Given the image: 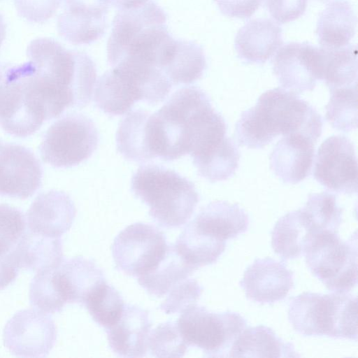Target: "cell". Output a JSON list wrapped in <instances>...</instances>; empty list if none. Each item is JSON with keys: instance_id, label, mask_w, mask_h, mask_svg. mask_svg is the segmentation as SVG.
<instances>
[{"instance_id": "20", "label": "cell", "mask_w": 358, "mask_h": 358, "mask_svg": "<svg viewBox=\"0 0 358 358\" xmlns=\"http://www.w3.org/2000/svg\"><path fill=\"white\" fill-rule=\"evenodd\" d=\"M151 326L148 311L134 305H124L120 319L106 330L110 349L121 357H145Z\"/></svg>"}, {"instance_id": "2", "label": "cell", "mask_w": 358, "mask_h": 358, "mask_svg": "<svg viewBox=\"0 0 358 358\" xmlns=\"http://www.w3.org/2000/svg\"><path fill=\"white\" fill-rule=\"evenodd\" d=\"M322 119L317 111L299 95L277 87L264 92L255 106L243 111L235 127L238 144L262 148L278 136L303 134L317 143Z\"/></svg>"}, {"instance_id": "42", "label": "cell", "mask_w": 358, "mask_h": 358, "mask_svg": "<svg viewBox=\"0 0 358 358\" xmlns=\"http://www.w3.org/2000/svg\"><path fill=\"white\" fill-rule=\"evenodd\" d=\"M108 6L111 5L118 10H129L138 8L149 0H105Z\"/></svg>"}, {"instance_id": "33", "label": "cell", "mask_w": 358, "mask_h": 358, "mask_svg": "<svg viewBox=\"0 0 358 358\" xmlns=\"http://www.w3.org/2000/svg\"><path fill=\"white\" fill-rule=\"evenodd\" d=\"M326 120L334 129L344 132L357 127V84L330 90Z\"/></svg>"}, {"instance_id": "34", "label": "cell", "mask_w": 358, "mask_h": 358, "mask_svg": "<svg viewBox=\"0 0 358 358\" xmlns=\"http://www.w3.org/2000/svg\"><path fill=\"white\" fill-rule=\"evenodd\" d=\"M315 231L338 233L342 222L343 210L335 195L323 192L310 194L301 208Z\"/></svg>"}, {"instance_id": "41", "label": "cell", "mask_w": 358, "mask_h": 358, "mask_svg": "<svg viewBox=\"0 0 358 358\" xmlns=\"http://www.w3.org/2000/svg\"><path fill=\"white\" fill-rule=\"evenodd\" d=\"M19 269L11 251L0 255V289H4L15 280Z\"/></svg>"}, {"instance_id": "4", "label": "cell", "mask_w": 358, "mask_h": 358, "mask_svg": "<svg viewBox=\"0 0 358 358\" xmlns=\"http://www.w3.org/2000/svg\"><path fill=\"white\" fill-rule=\"evenodd\" d=\"M131 187L134 194L150 207L152 218L166 228L185 224L199 202L194 183L162 165L140 166L133 175Z\"/></svg>"}, {"instance_id": "13", "label": "cell", "mask_w": 358, "mask_h": 358, "mask_svg": "<svg viewBox=\"0 0 358 358\" xmlns=\"http://www.w3.org/2000/svg\"><path fill=\"white\" fill-rule=\"evenodd\" d=\"M322 48L307 42L289 43L277 50L273 70L281 87L297 95L313 91L322 80Z\"/></svg>"}, {"instance_id": "25", "label": "cell", "mask_w": 358, "mask_h": 358, "mask_svg": "<svg viewBox=\"0 0 358 358\" xmlns=\"http://www.w3.org/2000/svg\"><path fill=\"white\" fill-rule=\"evenodd\" d=\"M357 19L350 3L333 1L321 12L316 29L319 43L327 49L347 45L355 34Z\"/></svg>"}, {"instance_id": "7", "label": "cell", "mask_w": 358, "mask_h": 358, "mask_svg": "<svg viewBox=\"0 0 358 358\" xmlns=\"http://www.w3.org/2000/svg\"><path fill=\"white\" fill-rule=\"evenodd\" d=\"M306 263L312 273L329 290L347 292L357 282V238H340L331 231L316 232L305 252Z\"/></svg>"}, {"instance_id": "28", "label": "cell", "mask_w": 358, "mask_h": 358, "mask_svg": "<svg viewBox=\"0 0 358 358\" xmlns=\"http://www.w3.org/2000/svg\"><path fill=\"white\" fill-rule=\"evenodd\" d=\"M202 47L194 41L176 40L162 71L173 85L190 84L200 79L206 69Z\"/></svg>"}, {"instance_id": "16", "label": "cell", "mask_w": 358, "mask_h": 358, "mask_svg": "<svg viewBox=\"0 0 358 358\" xmlns=\"http://www.w3.org/2000/svg\"><path fill=\"white\" fill-rule=\"evenodd\" d=\"M240 285L250 300L273 303L288 294L294 285L293 273L271 258L256 259L244 272Z\"/></svg>"}, {"instance_id": "40", "label": "cell", "mask_w": 358, "mask_h": 358, "mask_svg": "<svg viewBox=\"0 0 358 358\" xmlns=\"http://www.w3.org/2000/svg\"><path fill=\"white\" fill-rule=\"evenodd\" d=\"M220 12L230 17H251L262 5L263 0H213Z\"/></svg>"}, {"instance_id": "37", "label": "cell", "mask_w": 358, "mask_h": 358, "mask_svg": "<svg viewBox=\"0 0 358 358\" xmlns=\"http://www.w3.org/2000/svg\"><path fill=\"white\" fill-rule=\"evenodd\" d=\"M203 291L202 287L192 278L180 280L169 291L160 309L166 314L181 313L187 308L196 304Z\"/></svg>"}, {"instance_id": "17", "label": "cell", "mask_w": 358, "mask_h": 358, "mask_svg": "<svg viewBox=\"0 0 358 358\" xmlns=\"http://www.w3.org/2000/svg\"><path fill=\"white\" fill-rule=\"evenodd\" d=\"M52 286L65 303L83 306L88 295L106 281L103 271L92 260L78 256L63 260L49 269Z\"/></svg>"}, {"instance_id": "31", "label": "cell", "mask_w": 358, "mask_h": 358, "mask_svg": "<svg viewBox=\"0 0 358 358\" xmlns=\"http://www.w3.org/2000/svg\"><path fill=\"white\" fill-rule=\"evenodd\" d=\"M322 80L325 82L329 90L357 84V45L348 44L341 48H322Z\"/></svg>"}, {"instance_id": "11", "label": "cell", "mask_w": 358, "mask_h": 358, "mask_svg": "<svg viewBox=\"0 0 358 358\" xmlns=\"http://www.w3.org/2000/svg\"><path fill=\"white\" fill-rule=\"evenodd\" d=\"M57 338L55 322L45 313L36 309L17 312L3 329L4 345L14 355L24 357H46Z\"/></svg>"}, {"instance_id": "24", "label": "cell", "mask_w": 358, "mask_h": 358, "mask_svg": "<svg viewBox=\"0 0 358 358\" xmlns=\"http://www.w3.org/2000/svg\"><path fill=\"white\" fill-rule=\"evenodd\" d=\"M316 232L301 209L293 210L275 223L271 246L282 259H296L304 254Z\"/></svg>"}, {"instance_id": "5", "label": "cell", "mask_w": 358, "mask_h": 358, "mask_svg": "<svg viewBox=\"0 0 358 358\" xmlns=\"http://www.w3.org/2000/svg\"><path fill=\"white\" fill-rule=\"evenodd\" d=\"M288 320L306 336H327L357 341V298L346 292H303L290 300Z\"/></svg>"}, {"instance_id": "6", "label": "cell", "mask_w": 358, "mask_h": 358, "mask_svg": "<svg viewBox=\"0 0 358 358\" xmlns=\"http://www.w3.org/2000/svg\"><path fill=\"white\" fill-rule=\"evenodd\" d=\"M31 62L0 63V126L20 137L36 132L47 119Z\"/></svg>"}, {"instance_id": "38", "label": "cell", "mask_w": 358, "mask_h": 358, "mask_svg": "<svg viewBox=\"0 0 358 358\" xmlns=\"http://www.w3.org/2000/svg\"><path fill=\"white\" fill-rule=\"evenodd\" d=\"M62 0H14L18 15L30 22L43 23L57 12Z\"/></svg>"}, {"instance_id": "29", "label": "cell", "mask_w": 358, "mask_h": 358, "mask_svg": "<svg viewBox=\"0 0 358 358\" xmlns=\"http://www.w3.org/2000/svg\"><path fill=\"white\" fill-rule=\"evenodd\" d=\"M174 246L184 260L196 270L215 263L225 250L226 241L201 232L190 222Z\"/></svg>"}, {"instance_id": "21", "label": "cell", "mask_w": 358, "mask_h": 358, "mask_svg": "<svg viewBox=\"0 0 358 358\" xmlns=\"http://www.w3.org/2000/svg\"><path fill=\"white\" fill-rule=\"evenodd\" d=\"M282 44V29L269 19L249 21L238 31L234 46L238 57L248 63L262 64Z\"/></svg>"}, {"instance_id": "1", "label": "cell", "mask_w": 358, "mask_h": 358, "mask_svg": "<svg viewBox=\"0 0 358 358\" xmlns=\"http://www.w3.org/2000/svg\"><path fill=\"white\" fill-rule=\"evenodd\" d=\"M27 55L34 67L48 120L66 108H81L90 102L96 68L86 53L68 50L52 38H39L29 43Z\"/></svg>"}, {"instance_id": "32", "label": "cell", "mask_w": 358, "mask_h": 358, "mask_svg": "<svg viewBox=\"0 0 358 358\" xmlns=\"http://www.w3.org/2000/svg\"><path fill=\"white\" fill-rule=\"evenodd\" d=\"M83 306L93 320L107 330L120 319L124 304L118 291L104 281L88 295Z\"/></svg>"}, {"instance_id": "35", "label": "cell", "mask_w": 358, "mask_h": 358, "mask_svg": "<svg viewBox=\"0 0 358 358\" xmlns=\"http://www.w3.org/2000/svg\"><path fill=\"white\" fill-rule=\"evenodd\" d=\"M148 349L156 357H181L188 345L178 328L176 322H167L150 332Z\"/></svg>"}, {"instance_id": "8", "label": "cell", "mask_w": 358, "mask_h": 358, "mask_svg": "<svg viewBox=\"0 0 358 358\" xmlns=\"http://www.w3.org/2000/svg\"><path fill=\"white\" fill-rule=\"evenodd\" d=\"M176 324L188 346L201 349L206 357H226L247 322L237 313H213L194 304L181 313Z\"/></svg>"}, {"instance_id": "10", "label": "cell", "mask_w": 358, "mask_h": 358, "mask_svg": "<svg viewBox=\"0 0 358 358\" xmlns=\"http://www.w3.org/2000/svg\"><path fill=\"white\" fill-rule=\"evenodd\" d=\"M169 245L164 234L143 222L129 225L115 238L111 247L115 267L127 275L140 277L158 265Z\"/></svg>"}, {"instance_id": "3", "label": "cell", "mask_w": 358, "mask_h": 358, "mask_svg": "<svg viewBox=\"0 0 358 358\" xmlns=\"http://www.w3.org/2000/svg\"><path fill=\"white\" fill-rule=\"evenodd\" d=\"M166 14L155 1L118 10L107 44L108 64H130L161 70L174 38L167 29ZM162 71V70H161Z\"/></svg>"}, {"instance_id": "44", "label": "cell", "mask_w": 358, "mask_h": 358, "mask_svg": "<svg viewBox=\"0 0 358 358\" xmlns=\"http://www.w3.org/2000/svg\"><path fill=\"white\" fill-rule=\"evenodd\" d=\"M320 1H331V0H320Z\"/></svg>"}, {"instance_id": "12", "label": "cell", "mask_w": 358, "mask_h": 358, "mask_svg": "<svg viewBox=\"0 0 358 358\" xmlns=\"http://www.w3.org/2000/svg\"><path fill=\"white\" fill-rule=\"evenodd\" d=\"M357 161L352 142L346 136H331L318 148L314 178L330 191L357 192Z\"/></svg>"}, {"instance_id": "36", "label": "cell", "mask_w": 358, "mask_h": 358, "mask_svg": "<svg viewBox=\"0 0 358 358\" xmlns=\"http://www.w3.org/2000/svg\"><path fill=\"white\" fill-rule=\"evenodd\" d=\"M25 218L16 208L0 204V255L10 252L25 229Z\"/></svg>"}, {"instance_id": "39", "label": "cell", "mask_w": 358, "mask_h": 358, "mask_svg": "<svg viewBox=\"0 0 358 358\" xmlns=\"http://www.w3.org/2000/svg\"><path fill=\"white\" fill-rule=\"evenodd\" d=\"M271 17L278 23L292 22L305 12L307 0H266Z\"/></svg>"}, {"instance_id": "14", "label": "cell", "mask_w": 358, "mask_h": 358, "mask_svg": "<svg viewBox=\"0 0 358 358\" xmlns=\"http://www.w3.org/2000/svg\"><path fill=\"white\" fill-rule=\"evenodd\" d=\"M42 169L34 155L15 144L0 143V195L25 199L40 187Z\"/></svg>"}, {"instance_id": "27", "label": "cell", "mask_w": 358, "mask_h": 358, "mask_svg": "<svg viewBox=\"0 0 358 358\" xmlns=\"http://www.w3.org/2000/svg\"><path fill=\"white\" fill-rule=\"evenodd\" d=\"M94 101L96 107L105 113L120 115L129 111L141 99L129 80L113 68L97 80Z\"/></svg>"}, {"instance_id": "9", "label": "cell", "mask_w": 358, "mask_h": 358, "mask_svg": "<svg viewBox=\"0 0 358 358\" xmlns=\"http://www.w3.org/2000/svg\"><path fill=\"white\" fill-rule=\"evenodd\" d=\"M98 143V130L90 118L69 114L49 127L40 145L41 156L52 166L69 168L90 157Z\"/></svg>"}, {"instance_id": "26", "label": "cell", "mask_w": 358, "mask_h": 358, "mask_svg": "<svg viewBox=\"0 0 358 358\" xmlns=\"http://www.w3.org/2000/svg\"><path fill=\"white\" fill-rule=\"evenodd\" d=\"M300 355L290 343L280 338L269 327L245 328L229 350L231 357H296Z\"/></svg>"}, {"instance_id": "30", "label": "cell", "mask_w": 358, "mask_h": 358, "mask_svg": "<svg viewBox=\"0 0 358 358\" xmlns=\"http://www.w3.org/2000/svg\"><path fill=\"white\" fill-rule=\"evenodd\" d=\"M194 271L178 253L174 245H169L164 257L155 268L138 277V282L148 294L161 297L178 282L189 278Z\"/></svg>"}, {"instance_id": "22", "label": "cell", "mask_w": 358, "mask_h": 358, "mask_svg": "<svg viewBox=\"0 0 358 358\" xmlns=\"http://www.w3.org/2000/svg\"><path fill=\"white\" fill-rule=\"evenodd\" d=\"M192 222L201 232L224 241L244 233L249 225L246 212L226 201L210 202Z\"/></svg>"}, {"instance_id": "23", "label": "cell", "mask_w": 358, "mask_h": 358, "mask_svg": "<svg viewBox=\"0 0 358 358\" xmlns=\"http://www.w3.org/2000/svg\"><path fill=\"white\" fill-rule=\"evenodd\" d=\"M11 254L19 268L40 271L58 266L64 260L60 237L24 233Z\"/></svg>"}, {"instance_id": "19", "label": "cell", "mask_w": 358, "mask_h": 358, "mask_svg": "<svg viewBox=\"0 0 358 358\" xmlns=\"http://www.w3.org/2000/svg\"><path fill=\"white\" fill-rule=\"evenodd\" d=\"M315 144L301 134L283 136L271 153V169L282 182L299 183L310 173Z\"/></svg>"}, {"instance_id": "43", "label": "cell", "mask_w": 358, "mask_h": 358, "mask_svg": "<svg viewBox=\"0 0 358 358\" xmlns=\"http://www.w3.org/2000/svg\"><path fill=\"white\" fill-rule=\"evenodd\" d=\"M6 34V24L3 17L0 13V48L3 44V42L5 39Z\"/></svg>"}, {"instance_id": "18", "label": "cell", "mask_w": 358, "mask_h": 358, "mask_svg": "<svg viewBox=\"0 0 358 358\" xmlns=\"http://www.w3.org/2000/svg\"><path fill=\"white\" fill-rule=\"evenodd\" d=\"M76 210L64 192L50 190L40 194L27 213L29 230L50 237H60L71 227Z\"/></svg>"}, {"instance_id": "15", "label": "cell", "mask_w": 358, "mask_h": 358, "mask_svg": "<svg viewBox=\"0 0 358 358\" xmlns=\"http://www.w3.org/2000/svg\"><path fill=\"white\" fill-rule=\"evenodd\" d=\"M57 18L59 34L74 45L90 44L101 38L107 27L108 4L105 0H64Z\"/></svg>"}]
</instances>
